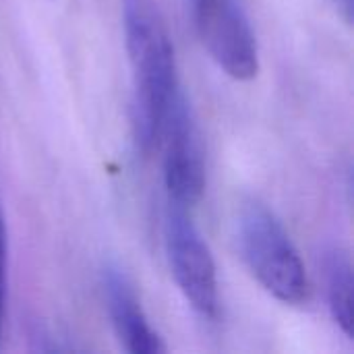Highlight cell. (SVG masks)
Wrapping results in <instances>:
<instances>
[{
    "label": "cell",
    "instance_id": "cell-5",
    "mask_svg": "<svg viewBox=\"0 0 354 354\" xmlns=\"http://www.w3.org/2000/svg\"><path fill=\"white\" fill-rule=\"evenodd\" d=\"M160 141L164 143V183L168 203L191 209L205 187V162L201 133L183 87L164 116Z\"/></svg>",
    "mask_w": 354,
    "mask_h": 354
},
{
    "label": "cell",
    "instance_id": "cell-8",
    "mask_svg": "<svg viewBox=\"0 0 354 354\" xmlns=\"http://www.w3.org/2000/svg\"><path fill=\"white\" fill-rule=\"evenodd\" d=\"M4 282H6V230L0 209V334H2V317H4Z\"/></svg>",
    "mask_w": 354,
    "mask_h": 354
},
{
    "label": "cell",
    "instance_id": "cell-7",
    "mask_svg": "<svg viewBox=\"0 0 354 354\" xmlns=\"http://www.w3.org/2000/svg\"><path fill=\"white\" fill-rule=\"evenodd\" d=\"M319 270L330 313L340 330L353 338V263L342 247H326L319 255Z\"/></svg>",
    "mask_w": 354,
    "mask_h": 354
},
{
    "label": "cell",
    "instance_id": "cell-6",
    "mask_svg": "<svg viewBox=\"0 0 354 354\" xmlns=\"http://www.w3.org/2000/svg\"><path fill=\"white\" fill-rule=\"evenodd\" d=\"M102 288L112 328L120 344L133 354H160L166 351L158 332L149 326L137 292L118 266H106L102 272Z\"/></svg>",
    "mask_w": 354,
    "mask_h": 354
},
{
    "label": "cell",
    "instance_id": "cell-2",
    "mask_svg": "<svg viewBox=\"0 0 354 354\" xmlns=\"http://www.w3.org/2000/svg\"><path fill=\"white\" fill-rule=\"evenodd\" d=\"M239 253L253 278L280 303L301 305L309 297L305 266L282 222L259 201H247L234 222Z\"/></svg>",
    "mask_w": 354,
    "mask_h": 354
},
{
    "label": "cell",
    "instance_id": "cell-1",
    "mask_svg": "<svg viewBox=\"0 0 354 354\" xmlns=\"http://www.w3.org/2000/svg\"><path fill=\"white\" fill-rule=\"evenodd\" d=\"M122 21L133 68V133L137 147L149 153L180 89L174 48L153 0H122Z\"/></svg>",
    "mask_w": 354,
    "mask_h": 354
},
{
    "label": "cell",
    "instance_id": "cell-3",
    "mask_svg": "<svg viewBox=\"0 0 354 354\" xmlns=\"http://www.w3.org/2000/svg\"><path fill=\"white\" fill-rule=\"evenodd\" d=\"M166 255L174 282L187 303L201 317L216 319L220 313L216 263L205 239L189 216V207L168 205Z\"/></svg>",
    "mask_w": 354,
    "mask_h": 354
},
{
    "label": "cell",
    "instance_id": "cell-4",
    "mask_svg": "<svg viewBox=\"0 0 354 354\" xmlns=\"http://www.w3.org/2000/svg\"><path fill=\"white\" fill-rule=\"evenodd\" d=\"M197 33L212 60L232 79L251 81L259 73V50L241 0H191Z\"/></svg>",
    "mask_w": 354,
    "mask_h": 354
}]
</instances>
